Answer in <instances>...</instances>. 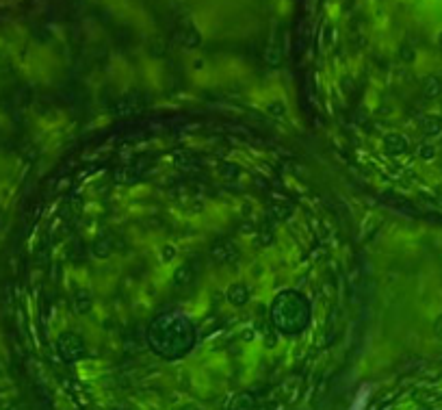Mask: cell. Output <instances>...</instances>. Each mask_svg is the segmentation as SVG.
Returning <instances> with one entry per match:
<instances>
[{
	"instance_id": "1",
	"label": "cell",
	"mask_w": 442,
	"mask_h": 410,
	"mask_svg": "<svg viewBox=\"0 0 442 410\" xmlns=\"http://www.w3.org/2000/svg\"><path fill=\"white\" fill-rule=\"evenodd\" d=\"M148 343L163 358H182L195 343L193 323L180 312H163L150 323Z\"/></svg>"
},
{
	"instance_id": "2",
	"label": "cell",
	"mask_w": 442,
	"mask_h": 410,
	"mask_svg": "<svg viewBox=\"0 0 442 410\" xmlns=\"http://www.w3.org/2000/svg\"><path fill=\"white\" fill-rule=\"evenodd\" d=\"M310 306L299 293L282 291L271 302V325L282 334H299L308 328Z\"/></svg>"
},
{
	"instance_id": "3",
	"label": "cell",
	"mask_w": 442,
	"mask_h": 410,
	"mask_svg": "<svg viewBox=\"0 0 442 410\" xmlns=\"http://www.w3.org/2000/svg\"><path fill=\"white\" fill-rule=\"evenodd\" d=\"M57 351L65 362H76L85 356V343L74 332H63L57 338Z\"/></svg>"
},
{
	"instance_id": "4",
	"label": "cell",
	"mask_w": 442,
	"mask_h": 410,
	"mask_svg": "<svg viewBox=\"0 0 442 410\" xmlns=\"http://www.w3.org/2000/svg\"><path fill=\"white\" fill-rule=\"evenodd\" d=\"M226 295H228L232 306H243V304H247V299H249V289L243 282H234V284L228 286Z\"/></svg>"
},
{
	"instance_id": "5",
	"label": "cell",
	"mask_w": 442,
	"mask_h": 410,
	"mask_svg": "<svg viewBox=\"0 0 442 410\" xmlns=\"http://www.w3.org/2000/svg\"><path fill=\"white\" fill-rule=\"evenodd\" d=\"M384 148H386L388 154H405L407 141H405V137H401L397 133H390L384 139Z\"/></svg>"
},
{
	"instance_id": "6",
	"label": "cell",
	"mask_w": 442,
	"mask_h": 410,
	"mask_svg": "<svg viewBox=\"0 0 442 410\" xmlns=\"http://www.w3.org/2000/svg\"><path fill=\"white\" fill-rule=\"evenodd\" d=\"M442 130V117L438 115H427L423 120V133L425 135H438Z\"/></svg>"
},
{
	"instance_id": "7",
	"label": "cell",
	"mask_w": 442,
	"mask_h": 410,
	"mask_svg": "<svg viewBox=\"0 0 442 410\" xmlns=\"http://www.w3.org/2000/svg\"><path fill=\"white\" fill-rule=\"evenodd\" d=\"M440 91H442L440 78H436V76H429V78H427V81H425V96H427V98H436Z\"/></svg>"
},
{
	"instance_id": "8",
	"label": "cell",
	"mask_w": 442,
	"mask_h": 410,
	"mask_svg": "<svg viewBox=\"0 0 442 410\" xmlns=\"http://www.w3.org/2000/svg\"><path fill=\"white\" fill-rule=\"evenodd\" d=\"M234 410H254V397L247 393L239 395L234 401Z\"/></svg>"
},
{
	"instance_id": "9",
	"label": "cell",
	"mask_w": 442,
	"mask_h": 410,
	"mask_svg": "<svg viewBox=\"0 0 442 410\" xmlns=\"http://www.w3.org/2000/svg\"><path fill=\"white\" fill-rule=\"evenodd\" d=\"M191 273H193V271H191V267H189V265H182L180 269H176V273H174V282H176V284L189 282V280H191Z\"/></svg>"
},
{
	"instance_id": "10",
	"label": "cell",
	"mask_w": 442,
	"mask_h": 410,
	"mask_svg": "<svg viewBox=\"0 0 442 410\" xmlns=\"http://www.w3.org/2000/svg\"><path fill=\"white\" fill-rule=\"evenodd\" d=\"M418 154H420V159L429 161V159H433V156H436V148H433V146H429V143H425V146H420Z\"/></svg>"
},
{
	"instance_id": "11",
	"label": "cell",
	"mask_w": 442,
	"mask_h": 410,
	"mask_svg": "<svg viewBox=\"0 0 442 410\" xmlns=\"http://www.w3.org/2000/svg\"><path fill=\"white\" fill-rule=\"evenodd\" d=\"M433 334L438 338H442V315H438V319L433 321Z\"/></svg>"
},
{
	"instance_id": "12",
	"label": "cell",
	"mask_w": 442,
	"mask_h": 410,
	"mask_svg": "<svg viewBox=\"0 0 442 410\" xmlns=\"http://www.w3.org/2000/svg\"><path fill=\"white\" fill-rule=\"evenodd\" d=\"M163 254H165V260H169V256H174V254H176V250H174V247H165Z\"/></svg>"
},
{
	"instance_id": "13",
	"label": "cell",
	"mask_w": 442,
	"mask_h": 410,
	"mask_svg": "<svg viewBox=\"0 0 442 410\" xmlns=\"http://www.w3.org/2000/svg\"><path fill=\"white\" fill-rule=\"evenodd\" d=\"M180 410H200V408H197V406H193V403H187V406H182Z\"/></svg>"
},
{
	"instance_id": "14",
	"label": "cell",
	"mask_w": 442,
	"mask_h": 410,
	"mask_svg": "<svg viewBox=\"0 0 442 410\" xmlns=\"http://www.w3.org/2000/svg\"><path fill=\"white\" fill-rule=\"evenodd\" d=\"M440 48H442V35H440Z\"/></svg>"
},
{
	"instance_id": "15",
	"label": "cell",
	"mask_w": 442,
	"mask_h": 410,
	"mask_svg": "<svg viewBox=\"0 0 442 410\" xmlns=\"http://www.w3.org/2000/svg\"><path fill=\"white\" fill-rule=\"evenodd\" d=\"M260 410H267V408H260Z\"/></svg>"
}]
</instances>
